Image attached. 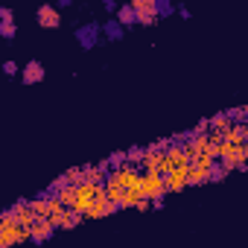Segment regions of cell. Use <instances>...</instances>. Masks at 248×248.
<instances>
[{"instance_id": "obj_6", "label": "cell", "mask_w": 248, "mask_h": 248, "mask_svg": "<svg viewBox=\"0 0 248 248\" xmlns=\"http://www.w3.org/2000/svg\"><path fill=\"white\" fill-rule=\"evenodd\" d=\"M132 6H135V15H138L140 27H152L161 15V3H155V0H132Z\"/></svg>"}, {"instance_id": "obj_23", "label": "cell", "mask_w": 248, "mask_h": 248, "mask_svg": "<svg viewBox=\"0 0 248 248\" xmlns=\"http://www.w3.org/2000/svg\"><path fill=\"white\" fill-rule=\"evenodd\" d=\"M3 73H6V76H15V73H18V64H15V62H6V64H3Z\"/></svg>"}, {"instance_id": "obj_21", "label": "cell", "mask_w": 248, "mask_h": 248, "mask_svg": "<svg viewBox=\"0 0 248 248\" xmlns=\"http://www.w3.org/2000/svg\"><path fill=\"white\" fill-rule=\"evenodd\" d=\"M0 35H3V38H12V35H15V24H0Z\"/></svg>"}, {"instance_id": "obj_11", "label": "cell", "mask_w": 248, "mask_h": 248, "mask_svg": "<svg viewBox=\"0 0 248 248\" xmlns=\"http://www.w3.org/2000/svg\"><path fill=\"white\" fill-rule=\"evenodd\" d=\"M53 231H56V225H53L50 219H38V222L30 228V233H32L35 242H47V239L53 236Z\"/></svg>"}, {"instance_id": "obj_18", "label": "cell", "mask_w": 248, "mask_h": 248, "mask_svg": "<svg viewBox=\"0 0 248 248\" xmlns=\"http://www.w3.org/2000/svg\"><path fill=\"white\" fill-rule=\"evenodd\" d=\"M85 181L105 184V181H108V175H105V167H88V170H85Z\"/></svg>"}, {"instance_id": "obj_22", "label": "cell", "mask_w": 248, "mask_h": 248, "mask_svg": "<svg viewBox=\"0 0 248 248\" xmlns=\"http://www.w3.org/2000/svg\"><path fill=\"white\" fill-rule=\"evenodd\" d=\"M0 18H3V24H12V9L9 6H0Z\"/></svg>"}, {"instance_id": "obj_20", "label": "cell", "mask_w": 248, "mask_h": 248, "mask_svg": "<svg viewBox=\"0 0 248 248\" xmlns=\"http://www.w3.org/2000/svg\"><path fill=\"white\" fill-rule=\"evenodd\" d=\"M82 219H85L82 213H76V210H70V213H67V219H64V228H76V225H79Z\"/></svg>"}, {"instance_id": "obj_3", "label": "cell", "mask_w": 248, "mask_h": 248, "mask_svg": "<svg viewBox=\"0 0 248 248\" xmlns=\"http://www.w3.org/2000/svg\"><path fill=\"white\" fill-rule=\"evenodd\" d=\"M140 190H143V199L146 202H161L170 190H167V178L158 175V172H143L140 175Z\"/></svg>"}, {"instance_id": "obj_8", "label": "cell", "mask_w": 248, "mask_h": 248, "mask_svg": "<svg viewBox=\"0 0 248 248\" xmlns=\"http://www.w3.org/2000/svg\"><path fill=\"white\" fill-rule=\"evenodd\" d=\"M164 178H167V190H170V193H181V190L190 184V167H187V170H172V172H167Z\"/></svg>"}, {"instance_id": "obj_2", "label": "cell", "mask_w": 248, "mask_h": 248, "mask_svg": "<svg viewBox=\"0 0 248 248\" xmlns=\"http://www.w3.org/2000/svg\"><path fill=\"white\" fill-rule=\"evenodd\" d=\"M102 199H108L105 196V184H93V181H82V184H76V199H73V204H70V210H76V213H88L96 202H102Z\"/></svg>"}, {"instance_id": "obj_10", "label": "cell", "mask_w": 248, "mask_h": 248, "mask_svg": "<svg viewBox=\"0 0 248 248\" xmlns=\"http://www.w3.org/2000/svg\"><path fill=\"white\" fill-rule=\"evenodd\" d=\"M21 76H24V85H35V82H41V79H44V64H41L38 59H32V62H27V64H24Z\"/></svg>"}, {"instance_id": "obj_14", "label": "cell", "mask_w": 248, "mask_h": 248, "mask_svg": "<svg viewBox=\"0 0 248 248\" xmlns=\"http://www.w3.org/2000/svg\"><path fill=\"white\" fill-rule=\"evenodd\" d=\"M30 210H32L38 219H47V216H50V196H35V199H30Z\"/></svg>"}, {"instance_id": "obj_12", "label": "cell", "mask_w": 248, "mask_h": 248, "mask_svg": "<svg viewBox=\"0 0 248 248\" xmlns=\"http://www.w3.org/2000/svg\"><path fill=\"white\" fill-rule=\"evenodd\" d=\"M12 213L18 216V222H21L24 228H32V225L38 222V216H35V213L30 210V202H18V204L12 207Z\"/></svg>"}, {"instance_id": "obj_17", "label": "cell", "mask_w": 248, "mask_h": 248, "mask_svg": "<svg viewBox=\"0 0 248 248\" xmlns=\"http://www.w3.org/2000/svg\"><path fill=\"white\" fill-rule=\"evenodd\" d=\"M140 202H143V190H140V184H138V187H132V190L126 193L123 207H140Z\"/></svg>"}, {"instance_id": "obj_15", "label": "cell", "mask_w": 248, "mask_h": 248, "mask_svg": "<svg viewBox=\"0 0 248 248\" xmlns=\"http://www.w3.org/2000/svg\"><path fill=\"white\" fill-rule=\"evenodd\" d=\"M114 210H117V207H114L108 199H102V202H96V204L85 213V219H102V216H108V213H114Z\"/></svg>"}, {"instance_id": "obj_16", "label": "cell", "mask_w": 248, "mask_h": 248, "mask_svg": "<svg viewBox=\"0 0 248 248\" xmlns=\"http://www.w3.org/2000/svg\"><path fill=\"white\" fill-rule=\"evenodd\" d=\"M117 21H120L123 27H132V24H138L135 6H132V3H126V6H120V9H117Z\"/></svg>"}, {"instance_id": "obj_5", "label": "cell", "mask_w": 248, "mask_h": 248, "mask_svg": "<svg viewBox=\"0 0 248 248\" xmlns=\"http://www.w3.org/2000/svg\"><path fill=\"white\" fill-rule=\"evenodd\" d=\"M140 170H143V172L167 175V152H164V146H161V143L146 149V155H143V161H140Z\"/></svg>"}, {"instance_id": "obj_7", "label": "cell", "mask_w": 248, "mask_h": 248, "mask_svg": "<svg viewBox=\"0 0 248 248\" xmlns=\"http://www.w3.org/2000/svg\"><path fill=\"white\" fill-rule=\"evenodd\" d=\"M164 152H167V172H172V170H187V167L193 164V158H190V152H187L184 143L170 146V149H164Z\"/></svg>"}, {"instance_id": "obj_9", "label": "cell", "mask_w": 248, "mask_h": 248, "mask_svg": "<svg viewBox=\"0 0 248 248\" xmlns=\"http://www.w3.org/2000/svg\"><path fill=\"white\" fill-rule=\"evenodd\" d=\"M38 24L44 27V30H56L59 24H62V18H59V9L56 6H50V3H44V6H38Z\"/></svg>"}, {"instance_id": "obj_1", "label": "cell", "mask_w": 248, "mask_h": 248, "mask_svg": "<svg viewBox=\"0 0 248 248\" xmlns=\"http://www.w3.org/2000/svg\"><path fill=\"white\" fill-rule=\"evenodd\" d=\"M24 239H32L30 228H24L18 222V216L12 213V207L3 210V216H0V248H12V245H18Z\"/></svg>"}, {"instance_id": "obj_19", "label": "cell", "mask_w": 248, "mask_h": 248, "mask_svg": "<svg viewBox=\"0 0 248 248\" xmlns=\"http://www.w3.org/2000/svg\"><path fill=\"white\" fill-rule=\"evenodd\" d=\"M143 155H146V149H140V146H132V149L126 152V161H129V167L140 164V161H143Z\"/></svg>"}, {"instance_id": "obj_4", "label": "cell", "mask_w": 248, "mask_h": 248, "mask_svg": "<svg viewBox=\"0 0 248 248\" xmlns=\"http://www.w3.org/2000/svg\"><path fill=\"white\" fill-rule=\"evenodd\" d=\"M219 161H222L225 170H245V167H248V143H245V146H231V143H225Z\"/></svg>"}, {"instance_id": "obj_13", "label": "cell", "mask_w": 248, "mask_h": 248, "mask_svg": "<svg viewBox=\"0 0 248 248\" xmlns=\"http://www.w3.org/2000/svg\"><path fill=\"white\" fill-rule=\"evenodd\" d=\"M213 178V167H202V164H190V184H204Z\"/></svg>"}, {"instance_id": "obj_24", "label": "cell", "mask_w": 248, "mask_h": 248, "mask_svg": "<svg viewBox=\"0 0 248 248\" xmlns=\"http://www.w3.org/2000/svg\"><path fill=\"white\" fill-rule=\"evenodd\" d=\"M225 172H228L225 167H216V164H213V178H210V181H219V178H225Z\"/></svg>"}]
</instances>
